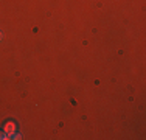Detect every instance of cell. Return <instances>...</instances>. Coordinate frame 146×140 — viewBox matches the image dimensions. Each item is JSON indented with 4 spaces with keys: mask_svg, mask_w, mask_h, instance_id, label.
I'll use <instances>...</instances> for the list:
<instances>
[{
    "mask_svg": "<svg viewBox=\"0 0 146 140\" xmlns=\"http://www.w3.org/2000/svg\"><path fill=\"white\" fill-rule=\"evenodd\" d=\"M9 139H14V140H20V139H22V135H20L19 132H14V134H13V135H11V137H9Z\"/></svg>",
    "mask_w": 146,
    "mask_h": 140,
    "instance_id": "7a4b0ae2",
    "label": "cell"
},
{
    "mask_svg": "<svg viewBox=\"0 0 146 140\" xmlns=\"http://www.w3.org/2000/svg\"><path fill=\"white\" fill-rule=\"evenodd\" d=\"M2 37H3V34H2V33H0V41H2Z\"/></svg>",
    "mask_w": 146,
    "mask_h": 140,
    "instance_id": "277c9868",
    "label": "cell"
},
{
    "mask_svg": "<svg viewBox=\"0 0 146 140\" xmlns=\"http://www.w3.org/2000/svg\"><path fill=\"white\" fill-rule=\"evenodd\" d=\"M3 132H5L8 137H11V135L16 132V123L14 121H6L5 126H3Z\"/></svg>",
    "mask_w": 146,
    "mask_h": 140,
    "instance_id": "6da1fadb",
    "label": "cell"
},
{
    "mask_svg": "<svg viewBox=\"0 0 146 140\" xmlns=\"http://www.w3.org/2000/svg\"><path fill=\"white\" fill-rule=\"evenodd\" d=\"M0 139H2V140H6V139H9V137L5 134V132H2V131H0Z\"/></svg>",
    "mask_w": 146,
    "mask_h": 140,
    "instance_id": "3957f363",
    "label": "cell"
}]
</instances>
